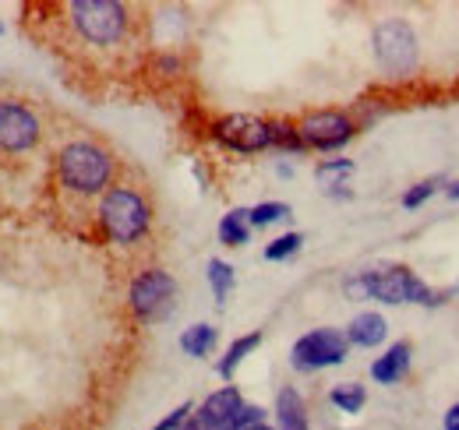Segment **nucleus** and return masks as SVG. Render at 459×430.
I'll use <instances>...</instances> for the list:
<instances>
[{
    "instance_id": "nucleus-23",
    "label": "nucleus",
    "mask_w": 459,
    "mask_h": 430,
    "mask_svg": "<svg viewBox=\"0 0 459 430\" xmlns=\"http://www.w3.org/2000/svg\"><path fill=\"white\" fill-rule=\"evenodd\" d=\"M247 219H251V229L255 226H273V222L290 219V205L287 202H262V205L247 209Z\"/></svg>"
},
{
    "instance_id": "nucleus-20",
    "label": "nucleus",
    "mask_w": 459,
    "mask_h": 430,
    "mask_svg": "<svg viewBox=\"0 0 459 430\" xmlns=\"http://www.w3.org/2000/svg\"><path fill=\"white\" fill-rule=\"evenodd\" d=\"M329 402H333L340 413H360L364 402H368V391H364V384L346 381V384H336V388L329 391Z\"/></svg>"
},
{
    "instance_id": "nucleus-27",
    "label": "nucleus",
    "mask_w": 459,
    "mask_h": 430,
    "mask_svg": "<svg viewBox=\"0 0 459 430\" xmlns=\"http://www.w3.org/2000/svg\"><path fill=\"white\" fill-rule=\"evenodd\" d=\"M442 427H446V430H459V402L446 409V420H442Z\"/></svg>"
},
{
    "instance_id": "nucleus-30",
    "label": "nucleus",
    "mask_w": 459,
    "mask_h": 430,
    "mask_svg": "<svg viewBox=\"0 0 459 430\" xmlns=\"http://www.w3.org/2000/svg\"><path fill=\"white\" fill-rule=\"evenodd\" d=\"M276 173H280V176H290L293 169H290V162H280V166H276Z\"/></svg>"
},
{
    "instance_id": "nucleus-10",
    "label": "nucleus",
    "mask_w": 459,
    "mask_h": 430,
    "mask_svg": "<svg viewBox=\"0 0 459 430\" xmlns=\"http://www.w3.org/2000/svg\"><path fill=\"white\" fill-rule=\"evenodd\" d=\"M43 138V124L32 109L18 99H0V152L4 156H22L36 149Z\"/></svg>"
},
{
    "instance_id": "nucleus-5",
    "label": "nucleus",
    "mask_w": 459,
    "mask_h": 430,
    "mask_svg": "<svg viewBox=\"0 0 459 430\" xmlns=\"http://www.w3.org/2000/svg\"><path fill=\"white\" fill-rule=\"evenodd\" d=\"M350 353L346 331L340 328H311L307 335H300L290 349V367L300 374H315L325 367H340Z\"/></svg>"
},
{
    "instance_id": "nucleus-24",
    "label": "nucleus",
    "mask_w": 459,
    "mask_h": 430,
    "mask_svg": "<svg viewBox=\"0 0 459 430\" xmlns=\"http://www.w3.org/2000/svg\"><path fill=\"white\" fill-rule=\"evenodd\" d=\"M300 244H304L300 233H283V236H276L273 244H265V262H287V258H293V254L300 251Z\"/></svg>"
},
{
    "instance_id": "nucleus-25",
    "label": "nucleus",
    "mask_w": 459,
    "mask_h": 430,
    "mask_svg": "<svg viewBox=\"0 0 459 430\" xmlns=\"http://www.w3.org/2000/svg\"><path fill=\"white\" fill-rule=\"evenodd\" d=\"M258 424H265V409H262V406L244 402V406L237 409V417H233L223 430H247V427H258Z\"/></svg>"
},
{
    "instance_id": "nucleus-8",
    "label": "nucleus",
    "mask_w": 459,
    "mask_h": 430,
    "mask_svg": "<svg viewBox=\"0 0 459 430\" xmlns=\"http://www.w3.org/2000/svg\"><path fill=\"white\" fill-rule=\"evenodd\" d=\"M212 138L230 149V152H240V156H255V152H265L273 149V127L269 120L255 116V113H227L212 124Z\"/></svg>"
},
{
    "instance_id": "nucleus-29",
    "label": "nucleus",
    "mask_w": 459,
    "mask_h": 430,
    "mask_svg": "<svg viewBox=\"0 0 459 430\" xmlns=\"http://www.w3.org/2000/svg\"><path fill=\"white\" fill-rule=\"evenodd\" d=\"M180 430H205V427H202V424L195 420V413H191V420H187V424H184V427H180Z\"/></svg>"
},
{
    "instance_id": "nucleus-16",
    "label": "nucleus",
    "mask_w": 459,
    "mask_h": 430,
    "mask_svg": "<svg viewBox=\"0 0 459 430\" xmlns=\"http://www.w3.org/2000/svg\"><path fill=\"white\" fill-rule=\"evenodd\" d=\"M216 339H220V331H216L212 324L198 322V324H191V328L180 331V349H184L187 357L202 360V357H209V353L216 349Z\"/></svg>"
},
{
    "instance_id": "nucleus-2",
    "label": "nucleus",
    "mask_w": 459,
    "mask_h": 430,
    "mask_svg": "<svg viewBox=\"0 0 459 430\" xmlns=\"http://www.w3.org/2000/svg\"><path fill=\"white\" fill-rule=\"evenodd\" d=\"M57 180L67 194L103 198L114 180V159L92 142H67L57 152Z\"/></svg>"
},
{
    "instance_id": "nucleus-3",
    "label": "nucleus",
    "mask_w": 459,
    "mask_h": 430,
    "mask_svg": "<svg viewBox=\"0 0 459 430\" xmlns=\"http://www.w3.org/2000/svg\"><path fill=\"white\" fill-rule=\"evenodd\" d=\"M64 14H67V25L78 32V39L100 50L124 43L131 25V14L120 0H71Z\"/></svg>"
},
{
    "instance_id": "nucleus-21",
    "label": "nucleus",
    "mask_w": 459,
    "mask_h": 430,
    "mask_svg": "<svg viewBox=\"0 0 459 430\" xmlns=\"http://www.w3.org/2000/svg\"><path fill=\"white\" fill-rule=\"evenodd\" d=\"M269 127H273V149L276 152H304V142L297 134V124H290V120H269Z\"/></svg>"
},
{
    "instance_id": "nucleus-11",
    "label": "nucleus",
    "mask_w": 459,
    "mask_h": 430,
    "mask_svg": "<svg viewBox=\"0 0 459 430\" xmlns=\"http://www.w3.org/2000/svg\"><path fill=\"white\" fill-rule=\"evenodd\" d=\"M244 406V399H240V391L227 384V388H220V391H212L198 409H195V420L202 424L205 430H223L237 417V409Z\"/></svg>"
},
{
    "instance_id": "nucleus-9",
    "label": "nucleus",
    "mask_w": 459,
    "mask_h": 430,
    "mask_svg": "<svg viewBox=\"0 0 459 430\" xmlns=\"http://www.w3.org/2000/svg\"><path fill=\"white\" fill-rule=\"evenodd\" d=\"M297 134L304 142V149H318V152H336L353 142L357 124L346 116L343 109H315L304 113L297 124Z\"/></svg>"
},
{
    "instance_id": "nucleus-32",
    "label": "nucleus",
    "mask_w": 459,
    "mask_h": 430,
    "mask_svg": "<svg viewBox=\"0 0 459 430\" xmlns=\"http://www.w3.org/2000/svg\"><path fill=\"white\" fill-rule=\"evenodd\" d=\"M0 36H4V22H0Z\"/></svg>"
},
{
    "instance_id": "nucleus-12",
    "label": "nucleus",
    "mask_w": 459,
    "mask_h": 430,
    "mask_svg": "<svg viewBox=\"0 0 459 430\" xmlns=\"http://www.w3.org/2000/svg\"><path fill=\"white\" fill-rule=\"evenodd\" d=\"M353 159H325L315 166V180H318V187L329 194V198H340V202H346V198H353V191L346 187V180L353 176Z\"/></svg>"
},
{
    "instance_id": "nucleus-14",
    "label": "nucleus",
    "mask_w": 459,
    "mask_h": 430,
    "mask_svg": "<svg viewBox=\"0 0 459 430\" xmlns=\"http://www.w3.org/2000/svg\"><path fill=\"white\" fill-rule=\"evenodd\" d=\"M385 331H389V324H385L382 314L360 311L353 322L346 324V342L350 346H360V349H371V346H382L385 342Z\"/></svg>"
},
{
    "instance_id": "nucleus-17",
    "label": "nucleus",
    "mask_w": 459,
    "mask_h": 430,
    "mask_svg": "<svg viewBox=\"0 0 459 430\" xmlns=\"http://www.w3.org/2000/svg\"><path fill=\"white\" fill-rule=\"evenodd\" d=\"M258 346H262V331H247V335L233 339V342H230V349H227V357H223V360H220V367H216L220 377L230 381V377L237 374V367H240V364H244Z\"/></svg>"
},
{
    "instance_id": "nucleus-31",
    "label": "nucleus",
    "mask_w": 459,
    "mask_h": 430,
    "mask_svg": "<svg viewBox=\"0 0 459 430\" xmlns=\"http://www.w3.org/2000/svg\"><path fill=\"white\" fill-rule=\"evenodd\" d=\"M247 430H276V427H269V424H258V427H247Z\"/></svg>"
},
{
    "instance_id": "nucleus-1",
    "label": "nucleus",
    "mask_w": 459,
    "mask_h": 430,
    "mask_svg": "<svg viewBox=\"0 0 459 430\" xmlns=\"http://www.w3.org/2000/svg\"><path fill=\"white\" fill-rule=\"evenodd\" d=\"M346 300H378V304H420V307H438L446 304L449 293H435L428 282H420L417 275L403 265H389V269H368L350 275L343 282Z\"/></svg>"
},
{
    "instance_id": "nucleus-28",
    "label": "nucleus",
    "mask_w": 459,
    "mask_h": 430,
    "mask_svg": "<svg viewBox=\"0 0 459 430\" xmlns=\"http://www.w3.org/2000/svg\"><path fill=\"white\" fill-rule=\"evenodd\" d=\"M446 198L459 202V180H456V184H446Z\"/></svg>"
},
{
    "instance_id": "nucleus-18",
    "label": "nucleus",
    "mask_w": 459,
    "mask_h": 430,
    "mask_svg": "<svg viewBox=\"0 0 459 430\" xmlns=\"http://www.w3.org/2000/svg\"><path fill=\"white\" fill-rule=\"evenodd\" d=\"M247 240H251L247 209H230V212L220 219V244H227V247H244Z\"/></svg>"
},
{
    "instance_id": "nucleus-22",
    "label": "nucleus",
    "mask_w": 459,
    "mask_h": 430,
    "mask_svg": "<svg viewBox=\"0 0 459 430\" xmlns=\"http://www.w3.org/2000/svg\"><path fill=\"white\" fill-rule=\"evenodd\" d=\"M442 187H446V176H428V180H417V184H413V187L403 194V209H410V212H413V209H420V205H424L431 194H438Z\"/></svg>"
},
{
    "instance_id": "nucleus-13",
    "label": "nucleus",
    "mask_w": 459,
    "mask_h": 430,
    "mask_svg": "<svg viewBox=\"0 0 459 430\" xmlns=\"http://www.w3.org/2000/svg\"><path fill=\"white\" fill-rule=\"evenodd\" d=\"M410 357H413L410 342H393V346L371 364V377H375L378 384H396V381H403L406 371H410Z\"/></svg>"
},
{
    "instance_id": "nucleus-7",
    "label": "nucleus",
    "mask_w": 459,
    "mask_h": 430,
    "mask_svg": "<svg viewBox=\"0 0 459 430\" xmlns=\"http://www.w3.org/2000/svg\"><path fill=\"white\" fill-rule=\"evenodd\" d=\"M371 47H375V60L389 71V74H410L417 67V56H420V47H417V32L410 29V22L403 18H389L375 29L371 36Z\"/></svg>"
},
{
    "instance_id": "nucleus-26",
    "label": "nucleus",
    "mask_w": 459,
    "mask_h": 430,
    "mask_svg": "<svg viewBox=\"0 0 459 430\" xmlns=\"http://www.w3.org/2000/svg\"><path fill=\"white\" fill-rule=\"evenodd\" d=\"M191 413H195V406H191V402H180V406H177L173 413H167L152 430H180L187 420H191Z\"/></svg>"
},
{
    "instance_id": "nucleus-4",
    "label": "nucleus",
    "mask_w": 459,
    "mask_h": 430,
    "mask_svg": "<svg viewBox=\"0 0 459 430\" xmlns=\"http://www.w3.org/2000/svg\"><path fill=\"white\" fill-rule=\"evenodd\" d=\"M100 229L107 233L110 244H134L149 233V222H152V212H149V202L127 187V184H110V191L100 198Z\"/></svg>"
},
{
    "instance_id": "nucleus-6",
    "label": "nucleus",
    "mask_w": 459,
    "mask_h": 430,
    "mask_svg": "<svg viewBox=\"0 0 459 430\" xmlns=\"http://www.w3.org/2000/svg\"><path fill=\"white\" fill-rule=\"evenodd\" d=\"M177 300V279L163 269H145L131 279L127 289V307L134 311L138 322H160L173 311Z\"/></svg>"
},
{
    "instance_id": "nucleus-15",
    "label": "nucleus",
    "mask_w": 459,
    "mask_h": 430,
    "mask_svg": "<svg viewBox=\"0 0 459 430\" xmlns=\"http://www.w3.org/2000/svg\"><path fill=\"white\" fill-rule=\"evenodd\" d=\"M276 430H307V406L297 388H280L276 395Z\"/></svg>"
},
{
    "instance_id": "nucleus-19",
    "label": "nucleus",
    "mask_w": 459,
    "mask_h": 430,
    "mask_svg": "<svg viewBox=\"0 0 459 430\" xmlns=\"http://www.w3.org/2000/svg\"><path fill=\"white\" fill-rule=\"evenodd\" d=\"M205 279H209V286H212L216 304H227V297L233 293V282H237L233 265H230V262H220V258H212V262L205 265Z\"/></svg>"
}]
</instances>
